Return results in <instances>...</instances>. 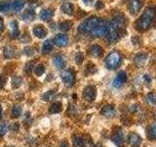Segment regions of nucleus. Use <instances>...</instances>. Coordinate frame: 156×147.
Returning <instances> with one entry per match:
<instances>
[{"mask_svg": "<svg viewBox=\"0 0 156 147\" xmlns=\"http://www.w3.org/2000/svg\"><path fill=\"white\" fill-rule=\"evenodd\" d=\"M96 96H97V89L95 86L89 85L85 87L84 91H83V98L87 102H93L96 99Z\"/></svg>", "mask_w": 156, "mask_h": 147, "instance_id": "4", "label": "nucleus"}, {"mask_svg": "<svg viewBox=\"0 0 156 147\" xmlns=\"http://www.w3.org/2000/svg\"><path fill=\"white\" fill-rule=\"evenodd\" d=\"M5 82H6V77L2 75H0V88H2L4 86Z\"/></svg>", "mask_w": 156, "mask_h": 147, "instance_id": "37", "label": "nucleus"}, {"mask_svg": "<svg viewBox=\"0 0 156 147\" xmlns=\"http://www.w3.org/2000/svg\"><path fill=\"white\" fill-rule=\"evenodd\" d=\"M62 11L65 14L72 15L73 12H74V7H73V5L70 3H65V4H62Z\"/></svg>", "mask_w": 156, "mask_h": 147, "instance_id": "20", "label": "nucleus"}, {"mask_svg": "<svg viewBox=\"0 0 156 147\" xmlns=\"http://www.w3.org/2000/svg\"><path fill=\"white\" fill-rule=\"evenodd\" d=\"M130 111L132 113H136V111H139V105L138 104H134L130 107Z\"/></svg>", "mask_w": 156, "mask_h": 147, "instance_id": "38", "label": "nucleus"}, {"mask_svg": "<svg viewBox=\"0 0 156 147\" xmlns=\"http://www.w3.org/2000/svg\"><path fill=\"white\" fill-rule=\"evenodd\" d=\"M2 118V108H1V105H0V119Z\"/></svg>", "mask_w": 156, "mask_h": 147, "instance_id": "44", "label": "nucleus"}, {"mask_svg": "<svg viewBox=\"0 0 156 147\" xmlns=\"http://www.w3.org/2000/svg\"><path fill=\"white\" fill-rule=\"evenodd\" d=\"M10 130H12L13 131H17L19 130V125L17 124V123H14L13 125L10 126Z\"/></svg>", "mask_w": 156, "mask_h": 147, "instance_id": "39", "label": "nucleus"}, {"mask_svg": "<svg viewBox=\"0 0 156 147\" xmlns=\"http://www.w3.org/2000/svg\"><path fill=\"white\" fill-rule=\"evenodd\" d=\"M7 132V126L6 124H1L0 125V135L3 136Z\"/></svg>", "mask_w": 156, "mask_h": 147, "instance_id": "33", "label": "nucleus"}, {"mask_svg": "<svg viewBox=\"0 0 156 147\" xmlns=\"http://www.w3.org/2000/svg\"><path fill=\"white\" fill-rule=\"evenodd\" d=\"M22 114V107L19 105H14L11 110V117L12 118H19Z\"/></svg>", "mask_w": 156, "mask_h": 147, "instance_id": "24", "label": "nucleus"}, {"mask_svg": "<svg viewBox=\"0 0 156 147\" xmlns=\"http://www.w3.org/2000/svg\"><path fill=\"white\" fill-rule=\"evenodd\" d=\"M56 96V93H55V91H53V90H50V91H48V92H46L45 94L43 95V99L45 100V101H50V100H52L54 97Z\"/></svg>", "mask_w": 156, "mask_h": 147, "instance_id": "29", "label": "nucleus"}, {"mask_svg": "<svg viewBox=\"0 0 156 147\" xmlns=\"http://www.w3.org/2000/svg\"><path fill=\"white\" fill-rule=\"evenodd\" d=\"M62 103L56 102V103H53V104L51 105L50 109H49V112H50L51 114H58V113L62 112Z\"/></svg>", "mask_w": 156, "mask_h": 147, "instance_id": "18", "label": "nucleus"}, {"mask_svg": "<svg viewBox=\"0 0 156 147\" xmlns=\"http://www.w3.org/2000/svg\"><path fill=\"white\" fill-rule=\"evenodd\" d=\"M147 136L150 140H156V123H152L147 127Z\"/></svg>", "mask_w": 156, "mask_h": 147, "instance_id": "14", "label": "nucleus"}, {"mask_svg": "<svg viewBox=\"0 0 156 147\" xmlns=\"http://www.w3.org/2000/svg\"><path fill=\"white\" fill-rule=\"evenodd\" d=\"M2 31H3V20L0 17V33L2 32Z\"/></svg>", "mask_w": 156, "mask_h": 147, "instance_id": "42", "label": "nucleus"}, {"mask_svg": "<svg viewBox=\"0 0 156 147\" xmlns=\"http://www.w3.org/2000/svg\"><path fill=\"white\" fill-rule=\"evenodd\" d=\"M144 81L146 83V85H149V83L151 82V77L149 76H144Z\"/></svg>", "mask_w": 156, "mask_h": 147, "instance_id": "40", "label": "nucleus"}, {"mask_svg": "<svg viewBox=\"0 0 156 147\" xmlns=\"http://www.w3.org/2000/svg\"><path fill=\"white\" fill-rule=\"evenodd\" d=\"M129 143L133 147H139L141 144V137L136 132H131L129 134Z\"/></svg>", "mask_w": 156, "mask_h": 147, "instance_id": "9", "label": "nucleus"}, {"mask_svg": "<svg viewBox=\"0 0 156 147\" xmlns=\"http://www.w3.org/2000/svg\"><path fill=\"white\" fill-rule=\"evenodd\" d=\"M4 56L6 57V58L13 57L14 56V49L12 47H10V46L5 47V49H4Z\"/></svg>", "mask_w": 156, "mask_h": 147, "instance_id": "30", "label": "nucleus"}, {"mask_svg": "<svg viewBox=\"0 0 156 147\" xmlns=\"http://www.w3.org/2000/svg\"><path fill=\"white\" fill-rule=\"evenodd\" d=\"M32 69H33V63H32V62H30V63L27 64L26 68H24V71H26V73H27V74H30Z\"/></svg>", "mask_w": 156, "mask_h": 147, "instance_id": "34", "label": "nucleus"}, {"mask_svg": "<svg viewBox=\"0 0 156 147\" xmlns=\"http://www.w3.org/2000/svg\"><path fill=\"white\" fill-rule=\"evenodd\" d=\"M54 64L58 69H62L66 66V61L62 56H55L54 57Z\"/></svg>", "mask_w": 156, "mask_h": 147, "instance_id": "19", "label": "nucleus"}, {"mask_svg": "<svg viewBox=\"0 0 156 147\" xmlns=\"http://www.w3.org/2000/svg\"><path fill=\"white\" fill-rule=\"evenodd\" d=\"M34 16H35V15H34V12L32 11V10H27V11L23 14L22 18H23V20H24V21L28 22V21H31V20H33Z\"/></svg>", "mask_w": 156, "mask_h": 147, "instance_id": "25", "label": "nucleus"}, {"mask_svg": "<svg viewBox=\"0 0 156 147\" xmlns=\"http://www.w3.org/2000/svg\"><path fill=\"white\" fill-rule=\"evenodd\" d=\"M54 41H55L56 45L62 47V46H66L67 44L68 38H67L66 36H65V34H57L55 39H54Z\"/></svg>", "mask_w": 156, "mask_h": 147, "instance_id": "12", "label": "nucleus"}, {"mask_svg": "<svg viewBox=\"0 0 156 147\" xmlns=\"http://www.w3.org/2000/svg\"><path fill=\"white\" fill-rule=\"evenodd\" d=\"M33 69H34V73H35V75L38 77L42 76L44 74V72H45V67H44V65H42V64H38V65L35 66Z\"/></svg>", "mask_w": 156, "mask_h": 147, "instance_id": "27", "label": "nucleus"}, {"mask_svg": "<svg viewBox=\"0 0 156 147\" xmlns=\"http://www.w3.org/2000/svg\"><path fill=\"white\" fill-rule=\"evenodd\" d=\"M62 80L63 83L67 86L70 87L74 85L75 82V74L72 70H66L62 73Z\"/></svg>", "mask_w": 156, "mask_h": 147, "instance_id": "3", "label": "nucleus"}, {"mask_svg": "<svg viewBox=\"0 0 156 147\" xmlns=\"http://www.w3.org/2000/svg\"><path fill=\"white\" fill-rule=\"evenodd\" d=\"M12 5L16 11H19V10H21L24 6V0H14Z\"/></svg>", "mask_w": 156, "mask_h": 147, "instance_id": "28", "label": "nucleus"}, {"mask_svg": "<svg viewBox=\"0 0 156 147\" xmlns=\"http://www.w3.org/2000/svg\"><path fill=\"white\" fill-rule=\"evenodd\" d=\"M152 16L153 15L150 14V11L146 12L145 15L143 17V19H141V21L140 22V27L143 29H145L146 28H148L151 24V18H152Z\"/></svg>", "mask_w": 156, "mask_h": 147, "instance_id": "10", "label": "nucleus"}, {"mask_svg": "<svg viewBox=\"0 0 156 147\" xmlns=\"http://www.w3.org/2000/svg\"><path fill=\"white\" fill-rule=\"evenodd\" d=\"M82 1L83 2H84L86 5H89L90 3H92V1H93V0H82Z\"/></svg>", "mask_w": 156, "mask_h": 147, "instance_id": "43", "label": "nucleus"}, {"mask_svg": "<svg viewBox=\"0 0 156 147\" xmlns=\"http://www.w3.org/2000/svg\"><path fill=\"white\" fill-rule=\"evenodd\" d=\"M145 102L149 105H155L156 104V93L154 92H150L144 98Z\"/></svg>", "mask_w": 156, "mask_h": 147, "instance_id": "23", "label": "nucleus"}, {"mask_svg": "<svg viewBox=\"0 0 156 147\" xmlns=\"http://www.w3.org/2000/svg\"><path fill=\"white\" fill-rule=\"evenodd\" d=\"M90 54L95 57H101V54H102V49L100 45H97V44H95V45H93L90 49Z\"/></svg>", "mask_w": 156, "mask_h": 147, "instance_id": "17", "label": "nucleus"}, {"mask_svg": "<svg viewBox=\"0 0 156 147\" xmlns=\"http://www.w3.org/2000/svg\"><path fill=\"white\" fill-rule=\"evenodd\" d=\"M146 59H147V55H146V54H143V53L138 54V55L135 57V63H136V65L139 66V67L143 66L144 64L145 63Z\"/></svg>", "mask_w": 156, "mask_h": 147, "instance_id": "15", "label": "nucleus"}, {"mask_svg": "<svg viewBox=\"0 0 156 147\" xmlns=\"http://www.w3.org/2000/svg\"><path fill=\"white\" fill-rule=\"evenodd\" d=\"M60 147H69L68 146V143H67V141H62V143L60 144Z\"/></svg>", "mask_w": 156, "mask_h": 147, "instance_id": "41", "label": "nucleus"}, {"mask_svg": "<svg viewBox=\"0 0 156 147\" xmlns=\"http://www.w3.org/2000/svg\"><path fill=\"white\" fill-rule=\"evenodd\" d=\"M9 28H10V34H11V36L16 37L19 36V27H18V23L16 21L10 22Z\"/></svg>", "mask_w": 156, "mask_h": 147, "instance_id": "13", "label": "nucleus"}, {"mask_svg": "<svg viewBox=\"0 0 156 147\" xmlns=\"http://www.w3.org/2000/svg\"><path fill=\"white\" fill-rule=\"evenodd\" d=\"M127 81V75L125 72H120L118 75H117L116 78L112 82V85L116 88H119L123 83Z\"/></svg>", "mask_w": 156, "mask_h": 147, "instance_id": "8", "label": "nucleus"}, {"mask_svg": "<svg viewBox=\"0 0 156 147\" xmlns=\"http://www.w3.org/2000/svg\"><path fill=\"white\" fill-rule=\"evenodd\" d=\"M94 147H102V146H101V144H97V145H95Z\"/></svg>", "mask_w": 156, "mask_h": 147, "instance_id": "45", "label": "nucleus"}, {"mask_svg": "<svg viewBox=\"0 0 156 147\" xmlns=\"http://www.w3.org/2000/svg\"><path fill=\"white\" fill-rule=\"evenodd\" d=\"M107 32H108V27H107L105 23L100 22V24L92 31V34L98 37H101V36H105L107 33Z\"/></svg>", "mask_w": 156, "mask_h": 147, "instance_id": "5", "label": "nucleus"}, {"mask_svg": "<svg viewBox=\"0 0 156 147\" xmlns=\"http://www.w3.org/2000/svg\"><path fill=\"white\" fill-rule=\"evenodd\" d=\"M111 139H112V141L114 142V144L117 145L118 147H123L124 146V136H123V132H122V130L119 129V127L113 132Z\"/></svg>", "mask_w": 156, "mask_h": 147, "instance_id": "6", "label": "nucleus"}, {"mask_svg": "<svg viewBox=\"0 0 156 147\" xmlns=\"http://www.w3.org/2000/svg\"><path fill=\"white\" fill-rule=\"evenodd\" d=\"M73 145L75 147H84V145H85L84 137L79 136V135H75L73 137Z\"/></svg>", "mask_w": 156, "mask_h": 147, "instance_id": "22", "label": "nucleus"}, {"mask_svg": "<svg viewBox=\"0 0 156 147\" xmlns=\"http://www.w3.org/2000/svg\"><path fill=\"white\" fill-rule=\"evenodd\" d=\"M75 61H76V63L77 64H80L82 63V61H83V55L81 53H77V55L75 56Z\"/></svg>", "mask_w": 156, "mask_h": 147, "instance_id": "36", "label": "nucleus"}, {"mask_svg": "<svg viewBox=\"0 0 156 147\" xmlns=\"http://www.w3.org/2000/svg\"><path fill=\"white\" fill-rule=\"evenodd\" d=\"M32 32H33L34 36L38 38H44L48 33L46 28L44 26H42V24H36V26L33 28Z\"/></svg>", "mask_w": 156, "mask_h": 147, "instance_id": "7", "label": "nucleus"}, {"mask_svg": "<svg viewBox=\"0 0 156 147\" xmlns=\"http://www.w3.org/2000/svg\"><path fill=\"white\" fill-rule=\"evenodd\" d=\"M40 17L43 21H50L53 18V11L50 9H44L40 13Z\"/></svg>", "mask_w": 156, "mask_h": 147, "instance_id": "16", "label": "nucleus"}, {"mask_svg": "<svg viewBox=\"0 0 156 147\" xmlns=\"http://www.w3.org/2000/svg\"><path fill=\"white\" fill-rule=\"evenodd\" d=\"M140 2L139 1H136V0H135V1L132 3V10H133V11H138V10L140 9Z\"/></svg>", "mask_w": 156, "mask_h": 147, "instance_id": "35", "label": "nucleus"}, {"mask_svg": "<svg viewBox=\"0 0 156 147\" xmlns=\"http://www.w3.org/2000/svg\"><path fill=\"white\" fill-rule=\"evenodd\" d=\"M99 24H100L99 19L94 18V17H93V18H89V19H87L86 21H84V22H83L80 24L79 28H78V29H79L80 32H90Z\"/></svg>", "mask_w": 156, "mask_h": 147, "instance_id": "1", "label": "nucleus"}, {"mask_svg": "<svg viewBox=\"0 0 156 147\" xmlns=\"http://www.w3.org/2000/svg\"><path fill=\"white\" fill-rule=\"evenodd\" d=\"M101 115H104L106 118H112L115 115V109L113 105H105L101 111Z\"/></svg>", "mask_w": 156, "mask_h": 147, "instance_id": "11", "label": "nucleus"}, {"mask_svg": "<svg viewBox=\"0 0 156 147\" xmlns=\"http://www.w3.org/2000/svg\"><path fill=\"white\" fill-rule=\"evenodd\" d=\"M22 83V78L19 77H13V81H12V86L14 88H17L21 85Z\"/></svg>", "mask_w": 156, "mask_h": 147, "instance_id": "31", "label": "nucleus"}, {"mask_svg": "<svg viewBox=\"0 0 156 147\" xmlns=\"http://www.w3.org/2000/svg\"><path fill=\"white\" fill-rule=\"evenodd\" d=\"M121 63V57L117 52H112L110 53L106 58V67L110 69V70H113V69L117 68Z\"/></svg>", "mask_w": 156, "mask_h": 147, "instance_id": "2", "label": "nucleus"}, {"mask_svg": "<svg viewBox=\"0 0 156 147\" xmlns=\"http://www.w3.org/2000/svg\"><path fill=\"white\" fill-rule=\"evenodd\" d=\"M53 42L51 40H46L44 42L43 46H42V52L43 54H49L52 50H53Z\"/></svg>", "mask_w": 156, "mask_h": 147, "instance_id": "21", "label": "nucleus"}, {"mask_svg": "<svg viewBox=\"0 0 156 147\" xmlns=\"http://www.w3.org/2000/svg\"><path fill=\"white\" fill-rule=\"evenodd\" d=\"M72 27V24L70 21H63L60 24V26H58V28H60L61 31L62 32H67L69 31L70 28Z\"/></svg>", "mask_w": 156, "mask_h": 147, "instance_id": "26", "label": "nucleus"}, {"mask_svg": "<svg viewBox=\"0 0 156 147\" xmlns=\"http://www.w3.org/2000/svg\"><path fill=\"white\" fill-rule=\"evenodd\" d=\"M9 9H10V4L8 2H5V1L0 2V11L7 12Z\"/></svg>", "mask_w": 156, "mask_h": 147, "instance_id": "32", "label": "nucleus"}]
</instances>
